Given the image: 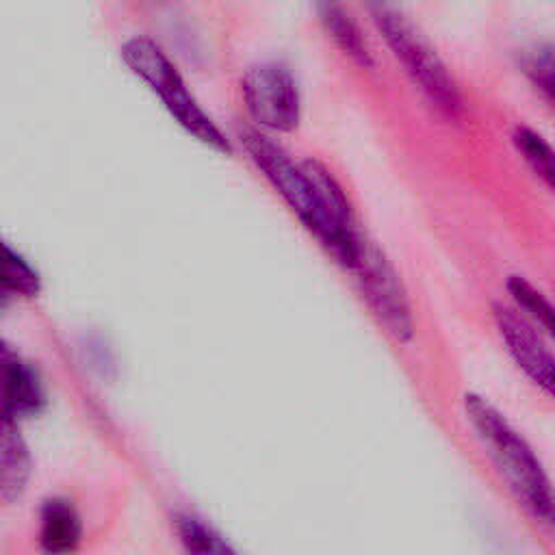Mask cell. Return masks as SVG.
Returning a JSON list of instances; mask_svg holds the SVG:
<instances>
[{
	"mask_svg": "<svg viewBox=\"0 0 555 555\" xmlns=\"http://www.w3.org/2000/svg\"><path fill=\"white\" fill-rule=\"evenodd\" d=\"M241 141L254 165L304 228L317 236L340 267L351 269L362 232L338 180L317 160L293 163L282 147L256 130H243Z\"/></svg>",
	"mask_w": 555,
	"mask_h": 555,
	"instance_id": "cell-1",
	"label": "cell"
},
{
	"mask_svg": "<svg viewBox=\"0 0 555 555\" xmlns=\"http://www.w3.org/2000/svg\"><path fill=\"white\" fill-rule=\"evenodd\" d=\"M464 410L486 453L505 479L522 509L538 522L553 525V494L548 477L527 440L479 395L464 397Z\"/></svg>",
	"mask_w": 555,
	"mask_h": 555,
	"instance_id": "cell-2",
	"label": "cell"
},
{
	"mask_svg": "<svg viewBox=\"0 0 555 555\" xmlns=\"http://www.w3.org/2000/svg\"><path fill=\"white\" fill-rule=\"evenodd\" d=\"M375 28L401 63L408 78L425 95V100L447 119H460L464 113L462 95L444 63L416 33L408 17L392 0H364Z\"/></svg>",
	"mask_w": 555,
	"mask_h": 555,
	"instance_id": "cell-3",
	"label": "cell"
},
{
	"mask_svg": "<svg viewBox=\"0 0 555 555\" xmlns=\"http://www.w3.org/2000/svg\"><path fill=\"white\" fill-rule=\"evenodd\" d=\"M121 59L130 72L141 78L163 102L169 115L204 145L230 154L232 145L197 104L186 82L167 54L147 37H132L121 46Z\"/></svg>",
	"mask_w": 555,
	"mask_h": 555,
	"instance_id": "cell-4",
	"label": "cell"
},
{
	"mask_svg": "<svg viewBox=\"0 0 555 555\" xmlns=\"http://www.w3.org/2000/svg\"><path fill=\"white\" fill-rule=\"evenodd\" d=\"M379 325L399 343L414 334V317L408 293L386 256L362 236L353 267L349 269Z\"/></svg>",
	"mask_w": 555,
	"mask_h": 555,
	"instance_id": "cell-5",
	"label": "cell"
},
{
	"mask_svg": "<svg viewBox=\"0 0 555 555\" xmlns=\"http://www.w3.org/2000/svg\"><path fill=\"white\" fill-rule=\"evenodd\" d=\"M243 100L251 119L273 132H291L299 124L301 106L297 82L288 67L260 63L245 72L241 80Z\"/></svg>",
	"mask_w": 555,
	"mask_h": 555,
	"instance_id": "cell-6",
	"label": "cell"
},
{
	"mask_svg": "<svg viewBox=\"0 0 555 555\" xmlns=\"http://www.w3.org/2000/svg\"><path fill=\"white\" fill-rule=\"evenodd\" d=\"M494 323L509 356L522 369V373L540 386L546 395L553 392V356L542 340L538 325H533L516 308L494 304Z\"/></svg>",
	"mask_w": 555,
	"mask_h": 555,
	"instance_id": "cell-7",
	"label": "cell"
},
{
	"mask_svg": "<svg viewBox=\"0 0 555 555\" xmlns=\"http://www.w3.org/2000/svg\"><path fill=\"white\" fill-rule=\"evenodd\" d=\"M46 395L35 369L0 338V410L20 416L37 414Z\"/></svg>",
	"mask_w": 555,
	"mask_h": 555,
	"instance_id": "cell-8",
	"label": "cell"
},
{
	"mask_svg": "<svg viewBox=\"0 0 555 555\" xmlns=\"http://www.w3.org/2000/svg\"><path fill=\"white\" fill-rule=\"evenodd\" d=\"M30 477V453L20 434L17 418L0 410V496L15 501Z\"/></svg>",
	"mask_w": 555,
	"mask_h": 555,
	"instance_id": "cell-9",
	"label": "cell"
},
{
	"mask_svg": "<svg viewBox=\"0 0 555 555\" xmlns=\"http://www.w3.org/2000/svg\"><path fill=\"white\" fill-rule=\"evenodd\" d=\"M317 17L327 37L345 56L364 69L373 67V56L364 35L340 0H317Z\"/></svg>",
	"mask_w": 555,
	"mask_h": 555,
	"instance_id": "cell-10",
	"label": "cell"
},
{
	"mask_svg": "<svg viewBox=\"0 0 555 555\" xmlns=\"http://www.w3.org/2000/svg\"><path fill=\"white\" fill-rule=\"evenodd\" d=\"M82 525L76 507L67 499H48L41 507L39 542L48 553H69L80 544Z\"/></svg>",
	"mask_w": 555,
	"mask_h": 555,
	"instance_id": "cell-11",
	"label": "cell"
},
{
	"mask_svg": "<svg viewBox=\"0 0 555 555\" xmlns=\"http://www.w3.org/2000/svg\"><path fill=\"white\" fill-rule=\"evenodd\" d=\"M0 288L22 297H35L41 291L37 271L4 241H0Z\"/></svg>",
	"mask_w": 555,
	"mask_h": 555,
	"instance_id": "cell-12",
	"label": "cell"
},
{
	"mask_svg": "<svg viewBox=\"0 0 555 555\" xmlns=\"http://www.w3.org/2000/svg\"><path fill=\"white\" fill-rule=\"evenodd\" d=\"M512 141L518 150V154L525 158L529 169L551 189L555 180V167H553V150L551 145L531 128L518 126L514 128Z\"/></svg>",
	"mask_w": 555,
	"mask_h": 555,
	"instance_id": "cell-13",
	"label": "cell"
},
{
	"mask_svg": "<svg viewBox=\"0 0 555 555\" xmlns=\"http://www.w3.org/2000/svg\"><path fill=\"white\" fill-rule=\"evenodd\" d=\"M507 293L512 295L520 314H525L533 325H538L540 330L551 334V330H553V308L546 301V297L533 284H529L520 275H509L507 278Z\"/></svg>",
	"mask_w": 555,
	"mask_h": 555,
	"instance_id": "cell-14",
	"label": "cell"
},
{
	"mask_svg": "<svg viewBox=\"0 0 555 555\" xmlns=\"http://www.w3.org/2000/svg\"><path fill=\"white\" fill-rule=\"evenodd\" d=\"M176 529L180 535V542L184 544L186 551L191 553H228L232 551L210 527L199 522L193 516H178L176 518Z\"/></svg>",
	"mask_w": 555,
	"mask_h": 555,
	"instance_id": "cell-15",
	"label": "cell"
},
{
	"mask_svg": "<svg viewBox=\"0 0 555 555\" xmlns=\"http://www.w3.org/2000/svg\"><path fill=\"white\" fill-rule=\"evenodd\" d=\"M527 76L531 78L533 87L542 93V98L551 104L553 102V91H555V72H553V48L551 46H542L538 48L527 65Z\"/></svg>",
	"mask_w": 555,
	"mask_h": 555,
	"instance_id": "cell-16",
	"label": "cell"
}]
</instances>
